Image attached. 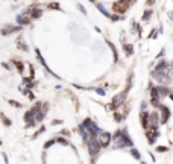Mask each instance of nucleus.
Returning a JSON list of instances; mask_svg holds the SVG:
<instances>
[{"mask_svg":"<svg viewBox=\"0 0 173 164\" xmlns=\"http://www.w3.org/2000/svg\"><path fill=\"white\" fill-rule=\"evenodd\" d=\"M86 146H88V150H90V155H91V157L97 155L99 150H100V148H102V144L99 143L97 137H91L90 140H86Z\"/></svg>","mask_w":173,"mask_h":164,"instance_id":"f257e3e1","label":"nucleus"},{"mask_svg":"<svg viewBox=\"0 0 173 164\" xmlns=\"http://www.w3.org/2000/svg\"><path fill=\"white\" fill-rule=\"evenodd\" d=\"M82 125H84L86 129H88V132L91 134V137H97V134H102V131L97 128V125H96L93 120H90V119H85Z\"/></svg>","mask_w":173,"mask_h":164,"instance_id":"f03ea898","label":"nucleus"},{"mask_svg":"<svg viewBox=\"0 0 173 164\" xmlns=\"http://www.w3.org/2000/svg\"><path fill=\"white\" fill-rule=\"evenodd\" d=\"M158 126H150L147 131H146V135H147V138H149V143L152 144V143H155V138H158Z\"/></svg>","mask_w":173,"mask_h":164,"instance_id":"7ed1b4c3","label":"nucleus"},{"mask_svg":"<svg viewBox=\"0 0 173 164\" xmlns=\"http://www.w3.org/2000/svg\"><path fill=\"white\" fill-rule=\"evenodd\" d=\"M153 78H155L158 82H169L170 81V76L167 75L166 70H164V71H158V70H155V71H153Z\"/></svg>","mask_w":173,"mask_h":164,"instance_id":"20e7f679","label":"nucleus"},{"mask_svg":"<svg viewBox=\"0 0 173 164\" xmlns=\"http://www.w3.org/2000/svg\"><path fill=\"white\" fill-rule=\"evenodd\" d=\"M97 140H99V143L102 144V148H105V146H108L109 141H111V134H109V132H102V134L97 137Z\"/></svg>","mask_w":173,"mask_h":164,"instance_id":"39448f33","label":"nucleus"},{"mask_svg":"<svg viewBox=\"0 0 173 164\" xmlns=\"http://www.w3.org/2000/svg\"><path fill=\"white\" fill-rule=\"evenodd\" d=\"M159 111H161V114H162L161 123H166V122L169 120V117H170V110H169L167 106H164V105H159Z\"/></svg>","mask_w":173,"mask_h":164,"instance_id":"423d86ee","label":"nucleus"},{"mask_svg":"<svg viewBox=\"0 0 173 164\" xmlns=\"http://www.w3.org/2000/svg\"><path fill=\"white\" fill-rule=\"evenodd\" d=\"M18 31H21V26H9V24H6L2 29V35H8L11 32H18Z\"/></svg>","mask_w":173,"mask_h":164,"instance_id":"0eeeda50","label":"nucleus"},{"mask_svg":"<svg viewBox=\"0 0 173 164\" xmlns=\"http://www.w3.org/2000/svg\"><path fill=\"white\" fill-rule=\"evenodd\" d=\"M158 122H159V115H158V113L150 114V126H158Z\"/></svg>","mask_w":173,"mask_h":164,"instance_id":"6e6552de","label":"nucleus"},{"mask_svg":"<svg viewBox=\"0 0 173 164\" xmlns=\"http://www.w3.org/2000/svg\"><path fill=\"white\" fill-rule=\"evenodd\" d=\"M96 8H97V9H99V11H100V12H102V14H103L105 17H108V18H111V17H112V15H109V12H108V11L105 9V6H103V5L97 3V5H96Z\"/></svg>","mask_w":173,"mask_h":164,"instance_id":"1a4fd4ad","label":"nucleus"},{"mask_svg":"<svg viewBox=\"0 0 173 164\" xmlns=\"http://www.w3.org/2000/svg\"><path fill=\"white\" fill-rule=\"evenodd\" d=\"M123 49H124V52H126L128 56H131V55L134 53V46H132V44H123Z\"/></svg>","mask_w":173,"mask_h":164,"instance_id":"9d476101","label":"nucleus"},{"mask_svg":"<svg viewBox=\"0 0 173 164\" xmlns=\"http://www.w3.org/2000/svg\"><path fill=\"white\" fill-rule=\"evenodd\" d=\"M156 90H158V94H159V97H161V96H166V94H169V88H167V87H156Z\"/></svg>","mask_w":173,"mask_h":164,"instance_id":"9b49d317","label":"nucleus"},{"mask_svg":"<svg viewBox=\"0 0 173 164\" xmlns=\"http://www.w3.org/2000/svg\"><path fill=\"white\" fill-rule=\"evenodd\" d=\"M17 21H18V24H20V26H23V24H27V23H29V18H26V17L21 14V15L17 17Z\"/></svg>","mask_w":173,"mask_h":164,"instance_id":"f8f14e48","label":"nucleus"},{"mask_svg":"<svg viewBox=\"0 0 173 164\" xmlns=\"http://www.w3.org/2000/svg\"><path fill=\"white\" fill-rule=\"evenodd\" d=\"M41 14H43V11H41V9H34V11H32V14H31V17H32V18H40Z\"/></svg>","mask_w":173,"mask_h":164,"instance_id":"ddd939ff","label":"nucleus"},{"mask_svg":"<svg viewBox=\"0 0 173 164\" xmlns=\"http://www.w3.org/2000/svg\"><path fill=\"white\" fill-rule=\"evenodd\" d=\"M108 46H109V47H111V50H112V53H114V59H116V61H117V58H119V55H117V50H116V47H114V44H112V43H109V41H108Z\"/></svg>","mask_w":173,"mask_h":164,"instance_id":"4468645a","label":"nucleus"},{"mask_svg":"<svg viewBox=\"0 0 173 164\" xmlns=\"http://www.w3.org/2000/svg\"><path fill=\"white\" fill-rule=\"evenodd\" d=\"M150 15H152V11L149 9V11H144V14H143V21H147L149 18H150Z\"/></svg>","mask_w":173,"mask_h":164,"instance_id":"2eb2a0df","label":"nucleus"},{"mask_svg":"<svg viewBox=\"0 0 173 164\" xmlns=\"http://www.w3.org/2000/svg\"><path fill=\"white\" fill-rule=\"evenodd\" d=\"M47 8H49V9H58V11H61V6H59L58 3H49Z\"/></svg>","mask_w":173,"mask_h":164,"instance_id":"dca6fc26","label":"nucleus"},{"mask_svg":"<svg viewBox=\"0 0 173 164\" xmlns=\"http://www.w3.org/2000/svg\"><path fill=\"white\" fill-rule=\"evenodd\" d=\"M2 120H3V123H5V126H9V125H11V120H8V119L5 117V114H2Z\"/></svg>","mask_w":173,"mask_h":164,"instance_id":"f3484780","label":"nucleus"},{"mask_svg":"<svg viewBox=\"0 0 173 164\" xmlns=\"http://www.w3.org/2000/svg\"><path fill=\"white\" fill-rule=\"evenodd\" d=\"M131 153H132V157H134V158L140 160V153L137 152V149H132V150H131Z\"/></svg>","mask_w":173,"mask_h":164,"instance_id":"a211bd4d","label":"nucleus"},{"mask_svg":"<svg viewBox=\"0 0 173 164\" xmlns=\"http://www.w3.org/2000/svg\"><path fill=\"white\" fill-rule=\"evenodd\" d=\"M78 9H79V11H81V12H82V14H86L85 8H84V6H82V5H78Z\"/></svg>","mask_w":173,"mask_h":164,"instance_id":"6ab92c4d","label":"nucleus"},{"mask_svg":"<svg viewBox=\"0 0 173 164\" xmlns=\"http://www.w3.org/2000/svg\"><path fill=\"white\" fill-rule=\"evenodd\" d=\"M53 143H55V140H50V141H47V143L44 144V148H46V149H47V148H50V146H52Z\"/></svg>","mask_w":173,"mask_h":164,"instance_id":"aec40b11","label":"nucleus"},{"mask_svg":"<svg viewBox=\"0 0 173 164\" xmlns=\"http://www.w3.org/2000/svg\"><path fill=\"white\" fill-rule=\"evenodd\" d=\"M56 141H58V143H62V144H69L67 140H64V138H56Z\"/></svg>","mask_w":173,"mask_h":164,"instance_id":"412c9836","label":"nucleus"},{"mask_svg":"<svg viewBox=\"0 0 173 164\" xmlns=\"http://www.w3.org/2000/svg\"><path fill=\"white\" fill-rule=\"evenodd\" d=\"M120 18L123 20V17H120V15H112V17H111V20H112V21H117V20H120Z\"/></svg>","mask_w":173,"mask_h":164,"instance_id":"4be33fe9","label":"nucleus"},{"mask_svg":"<svg viewBox=\"0 0 173 164\" xmlns=\"http://www.w3.org/2000/svg\"><path fill=\"white\" fill-rule=\"evenodd\" d=\"M121 119H123V115H120V113H116V120H117V122H120Z\"/></svg>","mask_w":173,"mask_h":164,"instance_id":"5701e85b","label":"nucleus"},{"mask_svg":"<svg viewBox=\"0 0 173 164\" xmlns=\"http://www.w3.org/2000/svg\"><path fill=\"white\" fill-rule=\"evenodd\" d=\"M156 150H158V152H166L167 149L164 148V146H159V148H156Z\"/></svg>","mask_w":173,"mask_h":164,"instance_id":"b1692460","label":"nucleus"},{"mask_svg":"<svg viewBox=\"0 0 173 164\" xmlns=\"http://www.w3.org/2000/svg\"><path fill=\"white\" fill-rule=\"evenodd\" d=\"M96 91H97V93H99V94H102V96H103V94H105V91H103V90H102V88H97V90H96Z\"/></svg>","mask_w":173,"mask_h":164,"instance_id":"393cba45","label":"nucleus"},{"mask_svg":"<svg viewBox=\"0 0 173 164\" xmlns=\"http://www.w3.org/2000/svg\"><path fill=\"white\" fill-rule=\"evenodd\" d=\"M11 105H14V106H17V108H20V105H18L15 100H11Z\"/></svg>","mask_w":173,"mask_h":164,"instance_id":"a878e982","label":"nucleus"},{"mask_svg":"<svg viewBox=\"0 0 173 164\" xmlns=\"http://www.w3.org/2000/svg\"><path fill=\"white\" fill-rule=\"evenodd\" d=\"M155 3V0H147V5H153Z\"/></svg>","mask_w":173,"mask_h":164,"instance_id":"bb28decb","label":"nucleus"},{"mask_svg":"<svg viewBox=\"0 0 173 164\" xmlns=\"http://www.w3.org/2000/svg\"><path fill=\"white\" fill-rule=\"evenodd\" d=\"M170 99H172V100H173V93H170Z\"/></svg>","mask_w":173,"mask_h":164,"instance_id":"cd10ccee","label":"nucleus"},{"mask_svg":"<svg viewBox=\"0 0 173 164\" xmlns=\"http://www.w3.org/2000/svg\"><path fill=\"white\" fill-rule=\"evenodd\" d=\"M90 2H96V0H90Z\"/></svg>","mask_w":173,"mask_h":164,"instance_id":"c85d7f7f","label":"nucleus"},{"mask_svg":"<svg viewBox=\"0 0 173 164\" xmlns=\"http://www.w3.org/2000/svg\"><path fill=\"white\" fill-rule=\"evenodd\" d=\"M141 164H146V163H141Z\"/></svg>","mask_w":173,"mask_h":164,"instance_id":"c756f323","label":"nucleus"},{"mask_svg":"<svg viewBox=\"0 0 173 164\" xmlns=\"http://www.w3.org/2000/svg\"><path fill=\"white\" fill-rule=\"evenodd\" d=\"M172 18H173V14H172Z\"/></svg>","mask_w":173,"mask_h":164,"instance_id":"7c9ffc66","label":"nucleus"}]
</instances>
